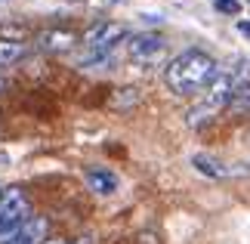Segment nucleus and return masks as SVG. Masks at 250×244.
Instances as JSON below:
<instances>
[{
  "label": "nucleus",
  "instance_id": "f257e3e1",
  "mask_svg": "<svg viewBox=\"0 0 250 244\" xmlns=\"http://www.w3.org/2000/svg\"><path fill=\"white\" fill-rule=\"evenodd\" d=\"M219 77V62L204 50H182L176 59H170V65L164 68V81L173 93L179 96H191L207 90Z\"/></svg>",
  "mask_w": 250,
  "mask_h": 244
},
{
  "label": "nucleus",
  "instance_id": "f03ea898",
  "mask_svg": "<svg viewBox=\"0 0 250 244\" xmlns=\"http://www.w3.org/2000/svg\"><path fill=\"white\" fill-rule=\"evenodd\" d=\"M127 25L121 22H96L90 31L83 34V44L90 56H86V65H96V62H105V56H108L118 44L127 41Z\"/></svg>",
  "mask_w": 250,
  "mask_h": 244
},
{
  "label": "nucleus",
  "instance_id": "7ed1b4c3",
  "mask_svg": "<svg viewBox=\"0 0 250 244\" xmlns=\"http://www.w3.org/2000/svg\"><path fill=\"white\" fill-rule=\"evenodd\" d=\"M28 217H31V201L19 185H9L0 192V238L13 235Z\"/></svg>",
  "mask_w": 250,
  "mask_h": 244
},
{
  "label": "nucleus",
  "instance_id": "20e7f679",
  "mask_svg": "<svg viewBox=\"0 0 250 244\" xmlns=\"http://www.w3.org/2000/svg\"><path fill=\"white\" fill-rule=\"evenodd\" d=\"M127 46H130V59L133 62H146L148 65V62H158L161 56H164L167 41L158 31H142V34H133L127 41Z\"/></svg>",
  "mask_w": 250,
  "mask_h": 244
},
{
  "label": "nucleus",
  "instance_id": "39448f33",
  "mask_svg": "<svg viewBox=\"0 0 250 244\" xmlns=\"http://www.w3.org/2000/svg\"><path fill=\"white\" fill-rule=\"evenodd\" d=\"M86 177V185H90V192H96V195H114L118 192V185H121V179H118V173L114 170H108V167H90L83 173Z\"/></svg>",
  "mask_w": 250,
  "mask_h": 244
},
{
  "label": "nucleus",
  "instance_id": "423d86ee",
  "mask_svg": "<svg viewBox=\"0 0 250 244\" xmlns=\"http://www.w3.org/2000/svg\"><path fill=\"white\" fill-rule=\"evenodd\" d=\"M78 41L81 37L74 31H68V28H53V31H43L41 37H37V44H41L43 50H50V53H65V50H71Z\"/></svg>",
  "mask_w": 250,
  "mask_h": 244
},
{
  "label": "nucleus",
  "instance_id": "0eeeda50",
  "mask_svg": "<svg viewBox=\"0 0 250 244\" xmlns=\"http://www.w3.org/2000/svg\"><path fill=\"white\" fill-rule=\"evenodd\" d=\"M191 167H195L201 177H210V179H223L226 177V167L219 164L213 155H204V152H198V155H191Z\"/></svg>",
  "mask_w": 250,
  "mask_h": 244
},
{
  "label": "nucleus",
  "instance_id": "6e6552de",
  "mask_svg": "<svg viewBox=\"0 0 250 244\" xmlns=\"http://www.w3.org/2000/svg\"><path fill=\"white\" fill-rule=\"evenodd\" d=\"M216 111H223V105H216V102H201V105H195L188 114H186V124L188 127H201V124H207V121H213L216 118Z\"/></svg>",
  "mask_w": 250,
  "mask_h": 244
},
{
  "label": "nucleus",
  "instance_id": "1a4fd4ad",
  "mask_svg": "<svg viewBox=\"0 0 250 244\" xmlns=\"http://www.w3.org/2000/svg\"><path fill=\"white\" fill-rule=\"evenodd\" d=\"M108 105L114 111H130L133 105H139V90H136V87H121V90L111 96Z\"/></svg>",
  "mask_w": 250,
  "mask_h": 244
},
{
  "label": "nucleus",
  "instance_id": "9d476101",
  "mask_svg": "<svg viewBox=\"0 0 250 244\" xmlns=\"http://www.w3.org/2000/svg\"><path fill=\"white\" fill-rule=\"evenodd\" d=\"M25 44L22 41H0V65H13L25 56Z\"/></svg>",
  "mask_w": 250,
  "mask_h": 244
},
{
  "label": "nucleus",
  "instance_id": "9b49d317",
  "mask_svg": "<svg viewBox=\"0 0 250 244\" xmlns=\"http://www.w3.org/2000/svg\"><path fill=\"white\" fill-rule=\"evenodd\" d=\"M216 9L226 16H241V0H216Z\"/></svg>",
  "mask_w": 250,
  "mask_h": 244
},
{
  "label": "nucleus",
  "instance_id": "f8f14e48",
  "mask_svg": "<svg viewBox=\"0 0 250 244\" xmlns=\"http://www.w3.org/2000/svg\"><path fill=\"white\" fill-rule=\"evenodd\" d=\"M0 244H31L22 232H13V235H6V238H0Z\"/></svg>",
  "mask_w": 250,
  "mask_h": 244
},
{
  "label": "nucleus",
  "instance_id": "ddd939ff",
  "mask_svg": "<svg viewBox=\"0 0 250 244\" xmlns=\"http://www.w3.org/2000/svg\"><path fill=\"white\" fill-rule=\"evenodd\" d=\"M238 31H241L244 37H250V22H238Z\"/></svg>",
  "mask_w": 250,
  "mask_h": 244
},
{
  "label": "nucleus",
  "instance_id": "4468645a",
  "mask_svg": "<svg viewBox=\"0 0 250 244\" xmlns=\"http://www.w3.org/2000/svg\"><path fill=\"white\" fill-rule=\"evenodd\" d=\"M43 244H71V241H68V238H46Z\"/></svg>",
  "mask_w": 250,
  "mask_h": 244
},
{
  "label": "nucleus",
  "instance_id": "2eb2a0df",
  "mask_svg": "<svg viewBox=\"0 0 250 244\" xmlns=\"http://www.w3.org/2000/svg\"><path fill=\"white\" fill-rule=\"evenodd\" d=\"M6 90V81H3V77H0V93H3Z\"/></svg>",
  "mask_w": 250,
  "mask_h": 244
},
{
  "label": "nucleus",
  "instance_id": "dca6fc26",
  "mask_svg": "<svg viewBox=\"0 0 250 244\" xmlns=\"http://www.w3.org/2000/svg\"><path fill=\"white\" fill-rule=\"evenodd\" d=\"M0 192H3V185H0Z\"/></svg>",
  "mask_w": 250,
  "mask_h": 244
}]
</instances>
